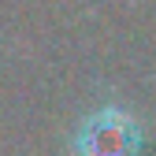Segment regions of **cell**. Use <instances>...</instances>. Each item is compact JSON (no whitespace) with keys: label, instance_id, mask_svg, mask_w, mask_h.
Wrapping results in <instances>:
<instances>
[{"label":"cell","instance_id":"1","mask_svg":"<svg viewBox=\"0 0 156 156\" xmlns=\"http://www.w3.org/2000/svg\"><path fill=\"white\" fill-rule=\"evenodd\" d=\"M138 123L119 108H104L82 126L78 156H138Z\"/></svg>","mask_w":156,"mask_h":156}]
</instances>
